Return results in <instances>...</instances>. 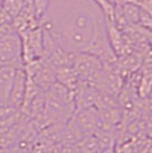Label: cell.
I'll use <instances>...</instances> for the list:
<instances>
[{"label": "cell", "mask_w": 152, "mask_h": 153, "mask_svg": "<svg viewBox=\"0 0 152 153\" xmlns=\"http://www.w3.org/2000/svg\"><path fill=\"white\" fill-rule=\"evenodd\" d=\"M41 29L69 53H89L103 64L117 62L107 33V21L94 0H49Z\"/></svg>", "instance_id": "6da1fadb"}, {"label": "cell", "mask_w": 152, "mask_h": 153, "mask_svg": "<svg viewBox=\"0 0 152 153\" xmlns=\"http://www.w3.org/2000/svg\"><path fill=\"white\" fill-rule=\"evenodd\" d=\"M72 68L76 71L79 81L94 82L103 70V63L95 55L80 51L75 53Z\"/></svg>", "instance_id": "7a4b0ae2"}, {"label": "cell", "mask_w": 152, "mask_h": 153, "mask_svg": "<svg viewBox=\"0 0 152 153\" xmlns=\"http://www.w3.org/2000/svg\"><path fill=\"white\" fill-rule=\"evenodd\" d=\"M6 65H23L22 42L15 33L0 37V66Z\"/></svg>", "instance_id": "3957f363"}, {"label": "cell", "mask_w": 152, "mask_h": 153, "mask_svg": "<svg viewBox=\"0 0 152 153\" xmlns=\"http://www.w3.org/2000/svg\"><path fill=\"white\" fill-rule=\"evenodd\" d=\"M72 119L85 135H93L101 126L100 115L95 106L77 110L72 115Z\"/></svg>", "instance_id": "277c9868"}, {"label": "cell", "mask_w": 152, "mask_h": 153, "mask_svg": "<svg viewBox=\"0 0 152 153\" xmlns=\"http://www.w3.org/2000/svg\"><path fill=\"white\" fill-rule=\"evenodd\" d=\"M26 89V73L23 65H21L17 68L15 76H14V81L12 85V89L9 93L8 97V104L14 108L19 110L22 106V103L24 100Z\"/></svg>", "instance_id": "5b68a950"}, {"label": "cell", "mask_w": 152, "mask_h": 153, "mask_svg": "<svg viewBox=\"0 0 152 153\" xmlns=\"http://www.w3.org/2000/svg\"><path fill=\"white\" fill-rule=\"evenodd\" d=\"M55 81L73 91L79 79L72 65H61L55 68Z\"/></svg>", "instance_id": "8992f818"}, {"label": "cell", "mask_w": 152, "mask_h": 153, "mask_svg": "<svg viewBox=\"0 0 152 153\" xmlns=\"http://www.w3.org/2000/svg\"><path fill=\"white\" fill-rule=\"evenodd\" d=\"M85 134L83 130L79 128L76 121L72 119V117L64 121L62 127V142L61 145H73L77 144L79 140L83 138Z\"/></svg>", "instance_id": "52a82bcc"}, {"label": "cell", "mask_w": 152, "mask_h": 153, "mask_svg": "<svg viewBox=\"0 0 152 153\" xmlns=\"http://www.w3.org/2000/svg\"><path fill=\"white\" fill-rule=\"evenodd\" d=\"M81 153H100L102 145L95 135H85L76 144Z\"/></svg>", "instance_id": "ba28073f"}, {"label": "cell", "mask_w": 152, "mask_h": 153, "mask_svg": "<svg viewBox=\"0 0 152 153\" xmlns=\"http://www.w3.org/2000/svg\"><path fill=\"white\" fill-rule=\"evenodd\" d=\"M58 153H81V151L78 149L76 144H73V145H61Z\"/></svg>", "instance_id": "9c48e42d"}, {"label": "cell", "mask_w": 152, "mask_h": 153, "mask_svg": "<svg viewBox=\"0 0 152 153\" xmlns=\"http://www.w3.org/2000/svg\"><path fill=\"white\" fill-rule=\"evenodd\" d=\"M135 4H137L139 7L145 9L148 12L151 13V0H133Z\"/></svg>", "instance_id": "30bf717a"}, {"label": "cell", "mask_w": 152, "mask_h": 153, "mask_svg": "<svg viewBox=\"0 0 152 153\" xmlns=\"http://www.w3.org/2000/svg\"><path fill=\"white\" fill-rule=\"evenodd\" d=\"M107 1L110 2L113 7H115V6H121V5L126 4V2H130V1H133V0H107Z\"/></svg>", "instance_id": "8fae6325"}, {"label": "cell", "mask_w": 152, "mask_h": 153, "mask_svg": "<svg viewBox=\"0 0 152 153\" xmlns=\"http://www.w3.org/2000/svg\"><path fill=\"white\" fill-rule=\"evenodd\" d=\"M100 153H117V151L114 150V146H107L103 147Z\"/></svg>", "instance_id": "7c38bea8"}]
</instances>
